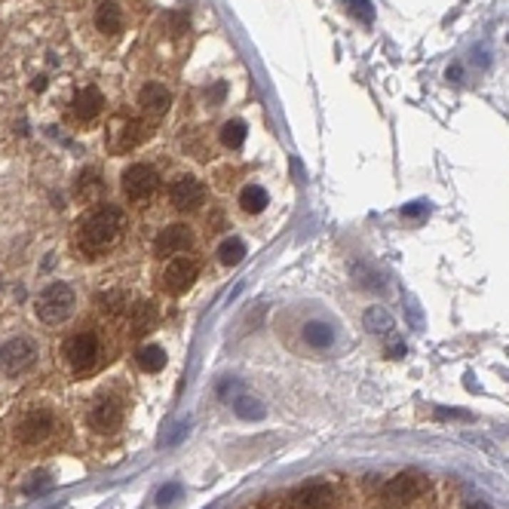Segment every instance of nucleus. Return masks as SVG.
<instances>
[{
	"label": "nucleus",
	"instance_id": "7",
	"mask_svg": "<svg viewBox=\"0 0 509 509\" xmlns=\"http://www.w3.org/2000/svg\"><path fill=\"white\" fill-rule=\"evenodd\" d=\"M65 359L74 371H89L98 359V338L93 331H77L65 341Z\"/></svg>",
	"mask_w": 509,
	"mask_h": 509
},
{
	"label": "nucleus",
	"instance_id": "18",
	"mask_svg": "<svg viewBox=\"0 0 509 509\" xmlns=\"http://www.w3.org/2000/svg\"><path fill=\"white\" fill-rule=\"evenodd\" d=\"M135 362H138V369L148 371V374L163 371V369H166V350H163L160 344H148V347H141L135 353Z\"/></svg>",
	"mask_w": 509,
	"mask_h": 509
},
{
	"label": "nucleus",
	"instance_id": "13",
	"mask_svg": "<svg viewBox=\"0 0 509 509\" xmlns=\"http://www.w3.org/2000/svg\"><path fill=\"white\" fill-rule=\"evenodd\" d=\"M138 105L148 110L150 117H163L166 110L172 108V96H169V89L157 83V80H150V83L141 86V93H138Z\"/></svg>",
	"mask_w": 509,
	"mask_h": 509
},
{
	"label": "nucleus",
	"instance_id": "26",
	"mask_svg": "<svg viewBox=\"0 0 509 509\" xmlns=\"http://www.w3.org/2000/svg\"><path fill=\"white\" fill-rule=\"evenodd\" d=\"M350 9L362 19V22H371V6H369V0H350Z\"/></svg>",
	"mask_w": 509,
	"mask_h": 509
},
{
	"label": "nucleus",
	"instance_id": "28",
	"mask_svg": "<svg viewBox=\"0 0 509 509\" xmlns=\"http://www.w3.org/2000/svg\"><path fill=\"white\" fill-rule=\"evenodd\" d=\"M224 93H227V83H215V89L209 93V101H215V105H218V101L224 98Z\"/></svg>",
	"mask_w": 509,
	"mask_h": 509
},
{
	"label": "nucleus",
	"instance_id": "4",
	"mask_svg": "<svg viewBox=\"0 0 509 509\" xmlns=\"http://www.w3.org/2000/svg\"><path fill=\"white\" fill-rule=\"evenodd\" d=\"M426 488H430L426 475H421V473H399L381 488V500H384V506L399 509V506L414 503Z\"/></svg>",
	"mask_w": 509,
	"mask_h": 509
},
{
	"label": "nucleus",
	"instance_id": "19",
	"mask_svg": "<svg viewBox=\"0 0 509 509\" xmlns=\"http://www.w3.org/2000/svg\"><path fill=\"white\" fill-rule=\"evenodd\" d=\"M267 202H270V197H267V190H264L261 185H246L240 190V206H242V212H249V215L264 212L267 209Z\"/></svg>",
	"mask_w": 509,
	"mask_h": 509
},
{
	"label": "nucleus",
	"instance_id": "31",
	"mask_svg": "<svg viewBox=\"0 0 509 509\" xmlns=\"http://www.w3.org/2000/svg\"><path fill=\"white\" fill-rule=\"evenodd\" d=\"M466 509H494V506L488 503V500H478V497H473V500L466 503Z\"/></svg>",
	"mask_w": 509,
	"mask_h": 509
},
{
	"label": "nucleus",
	"instance_id": "17",
	"mask_svg": "<svg viewBox=\"0 0 509 509\" xmlns=\"http://www.w3.org/2000/svg\"><path fill=\"white\" fill-rule=\"evenodd\" d=\"M362 325H365V329H369L371 334H386V331H393L396 319H393V313L386 310V307H381V304H374V307L365 310Z\"/></svg>",
	"mask_w": 509,
	"mask_h": 509
},
{
	"label": "nucleus",
	"instance_id": "11",
	"mask_svg": "<svg viewBox=\"0 0 509 509\" xmlns=\"http://www.w3.org/2000/svg\"><path fill=\"white\" fill-rule=\"evenodd\" d=\"M86 421L96 433H114L120 426V421H123V408H120V402H114L110 396H101V399L93 402Z\"/></svg>",
	"mask_w": 509,
	"mask_h": 509
},
{
	"label": "nucleus",
	"instance_id": "8",
	"mask_svg": "<svg viewBox=\"0 0 509 509\" xmlns=\"http://www.w3.org/2000/svg\"><path fill=\"white\" fill-rule=\"evenodd\" d=\"M53 430H56V417H53V411L37 408V411L25 414L22 421H19L16 436H19V442H22V445H40V442H46L49 436H53Z\"/></svg>",
	"mask_w": 509,
	"mask_h": 509
},
{
	"label": "nucleus",
	"instance_id": "6",
	"mask_svg": "<svg viewBox=\"0 0 509 509\" xmlns=\"http://www.w3.org/2000/svg\"><path fill=\"white\" fill-rule=\"evenodd\" d=\"M200 277V261L190 258V254H178V258L169 261V267L163 270V289L169 294H181L187 292Z\"/></svg>",
	"mask_w": 509,
	"mask_h": 509
},
{
	"label": "nucleus",
	"instance_id": "34",
	"mask_svg": "<svg viewBox=\"0 0 509 509\" xmlns=\"http://www.w3.org/2000/svg\"><path fill=\"white\" fill-rule=\"evenodd\" d=\"M448 80H461V65H454V68H448Z\"/></svg>",
	"mask_w": 509,
	"mask_h": 509
},
{
	"label": "nucleus",
	"instance_id": "23",
	"mask_svg": "<svg viewBox=\"0 0 509 509\" xmlns=\"http://www.w3.org/2000/svg\"><path fill=\"white\" fill-rule=\"evenodd\" d=\"M233 411H237V417H242V421H261V417L267 414L264 402L254 399V396H240V399L233 402Z\"/></svg>",
	"mask_w": 509,
	"mask_h": 509
},
{
	"label": "nucleus",
	"instance_id": "10",
	"mask_svg": "<svg viewBox=\"0 0 509 509\" xmlns=\"http://www.w3.org/2000/svg\"><path fill=\"white\" fill-rule=\"evenodd\" d=\"M193 246V233L187 224H169L163 227L154 240V254L157 258H178Z\"/></svg>",
	"mask_w": 509,
	"mask_h": 509
},
{
	"label": "nucleus",
	"instance_id": "22",
	"mask_svg": "<svg viewBox=\"0 0 509 509\" xmlns=\"http://www.w3.org/2000/svg\"><path fill=\"white\" fill-rule=\"evenodd\" d=\"M129 294L126 292H120V289H114V292H101L98 294V307L105 310V313H110V317H120V313H126L129 310Z\"/></svg>",
	"mask_w": 509,
	"mask_h": 509
},
{
	"label": "nucleus",
	"instance_id": "3",
	"mask_svg": "<svg viewBox=\"0 0 509 509\" xmlns=\"http://www.w3.org/2000/svg\"><path fill=\"white\" fill-rule=\"evenodd\" d=\"M37 341L28 334H16L0 344V378H22L37 365Z\"/></svg>",
	"mask_w": 509,
	"mask_h": 509
},
{
	"label": "nucleus",
	"instance_id": "2",
	"mask_svg": "<svg viewBox=\"0 0 509 509\" xmlns=\"http://www.w3.org/2000/svg\"><path fill=\"white\" fill-rule=\"evenodd\" d=\"M74 307H77V294L68 282H49V286L40 289V294L34 298V313L40 322L46 325H62L74 317Z\"/></svg>",
	"mask_w": 509,
	"mask_h": 509
},
{
	"label": "nucleus",
	"instance_id": "27",
	"mask_svg": "<svg viewBox=\"0 0 509 509\" xmlns=\"http://www.w3.org/2000/svg\"><path fill=\"white\" fill-rule=\"evenodd\" d=\"M436 417H461V421H470V411H461V408H436Z\"/></svg>",
	"mask_w": 509,
	"mask_h": 509
},
{
	"label": "nucleus",
	"instance_id": "33",
	"mask_svg": "<svg viewBox=\"0 0 509 509\" xmlns=\"http://www.w3.org/2000/svg\"><path fill=\"white\" fill-rule=\"evenodd\" d=\"M390 356H393V359H399V356H405V344H396V347H390Z\"/></svg>",
	"mask_w": 509,
	"mask_h": 509
},
{
	"label": "nucleus",
	"instance_id": "29",
	"mask_svg": "<svg viewBox=\"0 0 509 509\" xmlns=\"http://www.w3.org/2000/svg\"><path fill=\"white\" fill-rule=\"evenodd\" d=\"M421 212H426L423 202H411V206H405V209H402V215H421Z\"/></svg>",
	"mask_w": 509,
	"mask_h": 509
},
{
	"label": "nucleus",
	"instance_id": "30",
	"mask_svg": "<svg viewBox=\"0 0 509 509\" xmlns=\"http://www.w3.org/2000/svg\"><path fill=\"white\" fill-rule=\"evenodd\" d=\"M187 22H185V16H181V13H175V16H172V34H178L181 31V28H185Z\"/></svg>",
	"mask_w": 509,
	"mask_h": 509
},
{
	"label": "nucleus",
	"instance_id": "1",
	"mask_svg": "<svg viewBox=\"0 0 509 509\" xmlns=\"http://www.w3.org/2000/svg\"><path fill=\"white\" fill-rule=\"evenodd\" d=\"M123 227H126L123 209L114 206V202H98V206H93L83 218L77 221L74 242L83 254L98 258L101 252L117 246V240L123 237Z\"/></svg>",
	"mask_w": 509,
	"mask_h": 509
},
{
	"label": "nucleus",
	"instance_id": "15",
	"mask_svg": "<svg viewBox=\"0 0 509 509\" xmlns=\"http://www.w3.org/2000/svg\"><path fill=\"white\" fill-rule=\"evenodd\" d=\"M96 28L101 34L114 37L123 31V13H120V6L114 4V0H105V4H98L96 9Z\"/></svg>",
	"mask_w": 509,
	"mask_h": 509
},
{
	"label": "nucleus",
	"instance_id": "21",
	"mask_svg": "<svg viewBox=\"0 0 509 509\" xmlns=\"http://www.w3.org/2000/svg\"><path fill=\"white\" fill-rule=\"evenodd\" d=\"M246 135H249V126L242 123V120H227V123L221 126V141H224V148H230V150H240L246 145Z\"/></svg>",
	"mask_w": 509,
	"mask_h": 509
},
{
	"label": "nucleus",
	"instance_id": "16",
	"mask_svg": "<svg viewBox=\"0 0 509 509\" xmlns=\"http://www.w3.org/2000/svg\"><path fill=\"white\" fill-rule=\"evenodd\" d=\"M304 344L307 347H313V350H329L331 344H334V329L329 322H319V319H313V322H307L304 325Z\"/></svg>",
	"mask_w": 509,
	"mask_h": 509
},
{
	"label": "nucleus",
	"instance_id": "14",
	"mask_svg": "<svg viewBox=\"0 0 509 509\" xmlns=\"http://www.w3.org/2000/svg\"><path fill=\"white\" fill-rule=\"evenodd\" d=\"M71 108H74L77 120H93L101 114V108H105V96H101L98 86H83L74 96V101H71Z\"/></svg>",
	"mask_w": 509,
	"mask_h": 509
},
{
	"label": "nucleus",
	"instance_id": "5",
	"mask_svg": "<svg viewBox=\"0 0 509 509\" xmlns=\"http://www.w3.org/2000/svg\"><path fill=\"white\" fill-rule=\"evenodd\" d=\"M123 193L129 200H148L160 187V172L150 163H132L123 169Z\"/></svg>",
	"mask_w": 509,
	"mask_h": 509
},
{
	"label": "nucleus",
	"instance_id": "32",
	"mask_svg": "<svg viewBox=\"0 0 509 509\" xmlns=\"http://www.w3.org/2000/svg\"><path fill=\"white\" fill-rule=\"evenodd\" d=\"M172 494H178V485H169V488H166V491H163V494H160V503H163V506H166Z\"/></svg>",
	"mask_w": 509,
	"mask_h": 509
},
{
	"label": "nucleus",
	"instance_id": "9",
	"mask_svg": "<svg viewBox=\"0 0 509 509\" xmlns=\"http://www.w3.org/2000/svg\"><path fill=\"white\" fill-rule=\"evenodd\" d=\"M206 200V187H202L200 178L193 175H178L169 187V202L175 206L178 212H197Z\"/></svg>",
	"mask_w": 509,
	"mask_h": 509
},
{
	"label": "nucleus",
	"instance_id": "12",
	"mask_svg": "<svg viewBox=\"0 0 509 509\" xmlns=\"http://www.w3.org/2000/svg\"><path fill=\"white\" fill-rule=\"evenodd\" d=\"M331 503H334V491H331V485H325V482L304 485L301 491L292 494L294 509H331Z\"/></svg>",
	"mask_w": 509,
	"mask_h": 509
},
{
	"label": "nucleus",
	"instance_id": "20",
	"mask_svg": "<svg viewBox=\"0 0 509 509\" xmlns=\"http://www.w3.org/2000/svg\"><path fill=\"white\" fill-rule=\"evenodd\" d=\"M157 325V304L141 301L132 307V331L135 334H148Z\"/></svg>",
	"mask_w": 509,
	"mask_h": 509
},
{
	"label": "nucleus",
	"instance_id": "24",
	"mask_svg": "<svg viewBox=\"0 0 509 509\" xmlns=\"http://www.w3.org/2000/svg\"><path fill=\"white\" fill-rule=\"evenodd\" d=\"M242 258H246V242H242V240L233 237V240H224V242H221V249H218V261H221V264H227V267H237Z\"/></svg>",
	"mask_w": 509,
	"mask_h": 509
},
{
	"label": "nucleus",
	"instance_id": "25",
	"mask_svg": "<svg viewBox=\"0 0 509 509\" xmlns=\"http://www.w3.org/2000/svg\"><path fill=\"white\" fill-rule=\"evenodd\" d=\"M353 279H356V286L359 289H369V292L381 289V277H374V273L369 267H362V264H356L353 267Z\"/></svg>",
	"mask_w": 509,
	"mask_h": 509
}]
</instances>
